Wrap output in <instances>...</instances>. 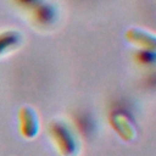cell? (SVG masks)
Segmentation results:
<instances>
[{"instance_id":"obj_1","label":"cell","mask_w":156,"mask_h":156,"mask_svg":"<svg viewBox=\"0 0 156 156\" xmlns=\"http://www.w3.org/2000/svg\"><path fill=\"white\" fill-rule=\"evenodd\" d=\"M50 135L62 156H74L78 151V141L71 128L65 122L55 121L50 124Z\"/></svg>"},{"instance_id":"obj_3","label":"cell","mask_w":156,"mask_h":156,"mask_svg":"<svg viewBox=\"0 0 156 156\" xmlns=\"http://www.w3.org/2000/svg\"><path fill=\"white\" fill-rule=\"evenodd\" d=\"M126 38L129 43L144 50H154L156 45L155 35L139 28H130L126 33Z\"/></svg>"},{"instance_id":"obj_4","label":"cell","mask_w":156,"mask_h":156,"mask_svg":"<svg viewBox=\"0 0 156 156\" xmlns=\"http://www.w3.org/2000/svg\"><path fill=\"white\" fill-rule=\"evenodd\" d=\"M33 17L35 22L40 26H49L56 18L55 7L46 2H40L35 7H33Z\"/></svg>"},{"instance_id":"obj_5","label":"cell","mask_w":156,"mask_h":156,"mask_svg":"<svg viewBox=\"0 0 156 156\" xmlns=\"http://www.w3.org/2000/svg\"><path fill=\"white\" fill-rule=\"evenodd\" d=\"M21 34L15 29H7L0 32V55L9 52L21 43Z\"/></svg>"},{"instance_id":"obj_6","label":"cell","mask_w":156,"mask_h":156,"mask_svg":"<svg viewBox=\"0 0 156 156\" xmlns=\"http://www.w3.org/2000/svg\"><path fill=\"white\" fill-rule=\"evenodd\" d=\"M21 6L23 7H29V9H33L38 4H40L43 0H16Z\"/></svg>"},{"instance_id":"obj_2","label":"cell","mask_w":156,"mask_h":156,"mask_svg":"<svg viewBox=\"0 0 156 156\" xmlns=\"http://www.w3.org/2000/svg\"><path fill=\"white\" fill-rule=\"evenodd\" d=\"M18 126L20 133L27 138L33 139L39 130V119L35 111L32 107L23 106L18 111Z\"/></svg>"}]
</instances>
